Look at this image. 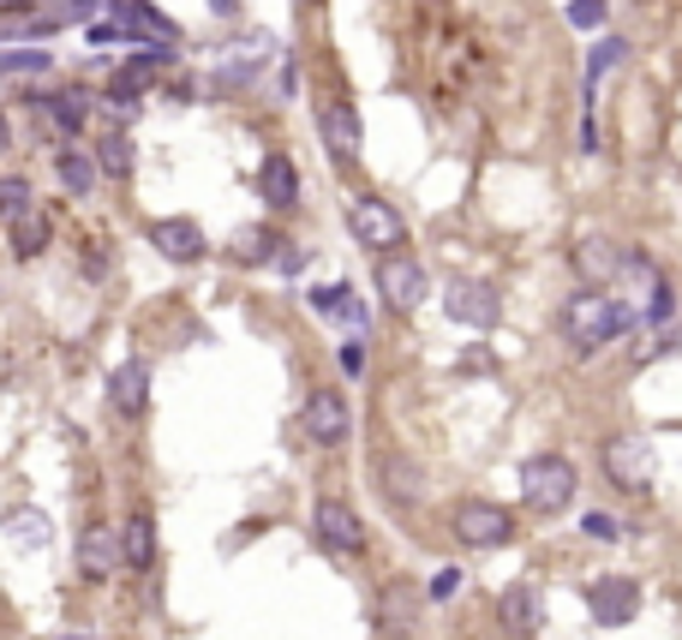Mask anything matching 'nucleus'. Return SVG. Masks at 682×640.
I'll list each match as a JSON object with an SVG mask.
<instances>
[{
  "instance_id": "18",
  "label": "nucleus",
  "mask_w": 682,
  "mask_h": 640,
  "mask_svg": "<svg viewBox=\"0 0 682 640\" xmlns=\"http://www.w3.org/2000/svg\"><path fill=\"white\" fill-rule=\"evenodd\" d=\"M79 569L91 575V580H102V575H114V569H121V533H114V527H102V520H96V527L79 539Z\"/></svg>"
},
{
  "instance_id": "36",
  "label": "nucleus",
  "mask_w": 682,
  "mask_h": 640,
  "mask_svg": "<svg viewBox=\"0 0 682 640\" xmlns=\"http://www.w3.org/2000/svg\"><path fill=\"white\" fill-rule=\"evenodd\" d=\"M341 371H353V378L365 371V341H348V348H341Z\"/></svg>"
},
{
  "instance_id": "7",
  "label": "nucleus",
  "mask_w": 682,
  "mask_h": 640,
  "mask_svg": "<svg viewBox=\"0 0 682 640\" xmlns=\"http://www.w3.org/2000/svg\"><path fill=\"white\" fill-rule=\"evenodd\" d=\"M455 533H462L467 545L492 550V545H509V539H515V515L503 509V503L467 497V503H455Z\"/></svg>"
},
{
  "instance_id": "3",
  "label": "nucleus",
  "mask_w": 682,
  "mask_h": 640,
  "mask_svg": "<svg viewBox=\"0 0 682 640\" xmlns=\"http://www.w3.org/2000/svg\"><path fill=\"white\" fill-rule=\"evenodd\" d=\"M108 24L121 31V42L132 37L138 49H180V24H174L168 12H156L151 0H121Z\"/></svg>"
},
{
  "instance_id": "5",
  "label": "nucleus",
  "mask_w": 682,
  "mask_h": 640,
  "mask_svg": "<svg viewBox=\"0 0 682 640\" xmlns=\"http://www.w3.org/2000/svg\"><path fill=\"white\" fill-rule=\"evenodd\" d=\"M348 234H353L360 246H372V251H383V258H390V251L407 240V221L395 216L383 198H353V204H348Z\"/></svg>"
},
{
  "instance_id": "21",
  "label": "nucleus",
  "mask_w": 682,
  "mask_h": 640,
  "mask_svg": "<svg viewBox=\"0 0 682 640\" xmlns=\"http://www.w3.org/2000/svg\"><path fill=\"white\" fill-rule=\"evenodd\" d=\"M121 562H126V569H151V562H156V520L144 509L121 527Z\"/></svg>"
},
{
  "instance_id": "22",
  "label": "nucleus",
  "mask_w": 682,
  "mask_h": 640,
  "mask_svg": "<svg viewBox=\"0 0 682 640\" xmlns=\"http://www.w3.org/2000/svg\"><path fill=\"white\" fill-rule=\"evenodd\" d=\"M31 102H37V109L49 114V121L61 126V132H79L84 121H91V96H84V91H61V96H31Z\"/></svg>"
},
{
  "instance_id": "14",
  "label": "nucleus",
  "mask_w": 682,
  "mask_h": 640,
  "mask_svg": "<svg viewBox=\"0 0 682 640\" xmlns=\"http://www.w3.org/2000/svg\"><path fill=\"white\" fill-rule=\"evenodd\" d=\"M151 246H156L168 264H198V258H204V228H198V221H186V216L151 221Z\"/></svg>"
},
{
  "instance_id": "29",
  "label": "nucleus",
  "mask_w": 682,
  "mask_h": 640,
  "mask_svg": "<svg viewBox=\"0 0 682 640\" xmlns=\"http://www.w3.org/2000/svg\"><path fill=\"white\" fill-rule=\"evenodd\" d=\"M24 210H31V180L7 174V180H0V221H19Z\"/></svg>"
},
{
  "instance_id": "34",
  "label": "nucleus",
  "mask_w": 682,
  "mask_h": 640,
  "mask_svg": "<svg viewBox=\"0 0 682 640\" xmlns=\"http://www.w3.org/2000/svg\"><path fill=\"white\" fill-rule=\"evenodd\" d=\"M581 533H587V539H599V545H611L617 539V515L592 509V515H581Z\"/></svg>"
},
{
  "instance_id": "28",
  "label": "nucleus",
  "mask_w": 682,
  "mask_h": 640,
  "mask_svg": "<svg viewBox=\"0 0 682 640\" xmlns=\"http://www.w3.org/2000/svg\"><path fill=\"white\" fill-rule=\"evenodd\" d=\"M276 234L270 228H240V240H234V258H240V264H270L276 258Z\"/></svg>"
},
{
  "instance_id": "11",
  "label": "nucleus",
  "mask_w": 682,
  "mask_h": 640,
  "mask_svg": "<svg viewBox=\"0 0 682 640\" xmlns=\"http://www.w3.org/2000/svg\"><path fill=\"white\" fill-rule=\"evenodd\" d=\"M587 605H592V617H599V629H622V622H634V610H641V587H634L629 575H604L587 587Z\"/></svg>"
},
{
  "instance_id": "1",
  "label": "nucleus",
  "mask_w": 682,
  "mask_h": 640,
  "mask_svg": "<svg viewBox=\"0 0 682 640\" xmlns=\"http://www.w3.org/2000/svg\"><path fill=\"white\" fill-rule=\"evenodd\" d=\"M575 461L569 455H533L521 467V503L533 515H562L575 503Z\"/></svg>"
},
{
  "instance_id": "12",
  "label": "nucleus",
  "mask_w": 682,
  "mask_h": 640,
  "mask_svg": "<svg viewBox=\"0 0 682 640\" xmlns=\"http://www.w3.org/2000/svg\"><path fill=\"white\" fill-rule=\"evenodd\" d=\"M604 473L617 491H647L652 485V450L647 437H611L604 443Z\"/></svg>"
},
{
  "instance_id": "25",
  "label": "nucleus",
  "mask_w": 682,
  "mask_h": 640,
  "mask_svg": "<svg viewBox=\"0 0 682 640\" xmlns=\"http://www.w3.org/2000/svg\"><path fill=\"white\" fill-rule=\"evenodd\" d=\"M54 174H61V186L72 192V198H91V192H96V162L84 151H61V156H54Z\"/></svg>"
},
{
  "instance_id": "9",
  "label": "nucleus",
  "mask_w": 682,
  "mask_h": 640,
  "mask_svg": "<svg viewBox=\"0 0 682 640\" xmlns=\"http://www.w3.org/2000/svg\"><path fill=\"white\" fill-rule=\"evenodd\" d=\"M443 311H450V323H467V330H492L503 318V293L492 281H450V293H443Z\"/></svg>"
},
{
  "instance_id": "26",
  "label": "nucleus",
  "mask_w": 682,
  "mask_h": 640,
  "mask_svg": "<svg viewBox=\"0 0 682 640\" xmlns=\"http://www.w3.org/2000/svg\"><path fill=\"white\" fill-rule=\"evenodd\" d=\"M42 246H49V216L24 210L12 221V258H42Z\"/></svg>"
},
{
  "instance_id": "23",
  "label": "nucleus",
  "mask_w": 682,
  "mask_h": 640,
  "mask_svg": "<svg viewBox=\"0 0 682 640\" xmlns=\"http://www.w3.org/2000/svg\"><path fill=\"white\" fill-rule=\"evenodd\" d=\"M378 479H383V491H390V497H407V503L425 491L420 461H402V455H383V461H378Z\"/></svg>"
},
{
  "instance_id": "38",
  "label": "nucleus",
  "mask_w": 682,
  "mask_h": 640,
  "mask_svg": "<svg viewBox=\"0 0 682 640\" xmlns=\"http://www.w3.org/2000/svg\"><path fill=\"white\" fill-rule=\"evenodd\" d=\"M96 7V0H72V12H91Z\"/></svg>"
},
{
  "instance_id": "27",
  "label": "nucleus",
  "mask_w": 682,
  "mask_h": 640,
  "mask_svg": "<svg viewBox=\"0 0 682 640\" xmlns=\"http://www.w3.org/2000/svg\"><path fill=\"white\" fill-rule=\"evenodd\" d=\"M91 162L102 174H114V180H126V174H132V138H126V132H108V138L96 144Z\"/></svg>"
},
{
  "instance_id": "10",
  "label": "nucleus",
  "mask_w": 682,
  "mask_h": 640,
  "mask_svg": "<svg viewBox=\"0 0 682 640\" xmlns=\"http://www.w3.org/2000/svg\"><path fill=\"white\" fill-rule=\"evenodd\" d=\"M378 288H383V300H390L395 311H413V306L425 300V288H432V281H425V264L420 258L390 251V258L378 264Z\"/></svg>"
},
{
  "instance_id": "17",
  "label": "nucleus",
  "mask_w": 682,
  "mask_h": 640,
  "mask_svg": "<svg viewBox=\"0 0 682 640\" xmlns=\"http://www.w3.org/2000/svg\"><path fill=\"white\" fill-rule=\"evenodd\" d=\"M413 622H420V592H413L407 580H390V587L378 592V629L383 634H407Z\"/></svg>"
},
{
  "instance_id": "32",
  "label": "nucleus",
  "mask_w": 682,
  "mask_h": 640,
  "mask_svg": "<svg viewBox=\"0 0 682 640\" xmlns=\"http://www.w3.org/2000/svg\"><path fill=\"white\" fill-rule=\"evenodd\" d=\"M611 19V0H569V24L575 31H599Z\"/></svg>"
},
{
  "instance_id": "8",
  "label": "nucleus",
  "mask_w": 682,
  "mask_h": 640,
  "mask_svg": "<svg viewBox=\"0 0 682 640\" xmlns=\"http://www.w3.org/2000/svg\"><path fill=\"white\" fill-rule=\"evenodd\" d=\"M311 533H318L323 550H335V557H360L365 550V520L348 509L341 497H323L318 515H311Z\"/></svg>"
},
{
  "instance_id": "35",
  "label": "nucleus",
  "mask_w": 682,
  "mask_h": 640,
  "mask_svg": "<svg viewBox=\"0 0 682 640\" xmlns=\"http://www.w3.org/2000/svg\"><path fill=\"white\" fill-rule=\"evenodd\" d=\"M462 580H467L462 569H437V575H432V587H425V592H432V599H450V592L462 587Z\"/></svg>"
},
{
  "instance_id": "33",
  "label": "nucleus",
  "mask_w": 682,
  "mask_h": 640,
  "mask_svg": "<svg viewBox=\"0 0 682 640\" xmlns=\"http://www.w3.org/2000/svg\"><path fill=\"white\" fill-rule=\"evenodd\" d=\"M330 318L353 323V330H360V336H365V323H372V318H365V306L353 300V288H335V311H330Z\"/></svg>"
},
{
  "instance_id": "4",
  "label": "nucleus",
  "mask_w": 682,
  "mask_h": 640,
  "mask_svg": "<svg viewBox=\"0 0 682 640\" xmlns=\"http://www.w3.org/2000/svg\"><path fill=\"white\" fill-rule=\"evenodd\" d=\"M264 61H270V37H264V31H246V37H234L228 49H216L210 84H216V91H240V84H251V79L264 72Z\"/></svg>"
},
{
  "instance_id": "24",
  "label": "nucleus",
  "mask_w": 682,
  "mask_h": 640,
  "mask_svg": "<svg viewBox=\"0 0 682 640\" xmlns=\"http://www.w3.org/2000/svg\"><path fill=\"white\" fill-rule=\"evenodd\" d=\"M0 527L12 533V545H19V550H42L54 539V527H49V515H42V509H12Z\"/></svg>"
},
{
  "instance_id": "20",
  "label": "nucleus",
  "mask_w": 682,
  "mask_h": 640,
  "mask_svg": "<svg viewBox=\"0 0 682 640\" xmlns=\"http://www.w3.org/2000/svg\"><path fill=\"white\" fill-rule=\"evenodd\" d=\"M497 617H503V629H509V634L527 640L533 629H539V587H533V580H515V587L497 599Z\"/></svg>"
},
{
  "instance_id": "2",
  "label": "nucleus",
  "mask_w": 682,
  "mask_h": 640,
  "mask_svg": "<svg viewBox=\"0 0 682 640\" xmlns=\"http://www.w3.org/2000/svg\"><path fill=\"white\" fill-rule=\"evenodd\" d=\"M634 323V311L629 306H617L611 293H599V288H587V293H575L569 306H562V330H569V341H581V348H592V341H611L622 336Z\"/></svg>"
},
{
  "instance_id": "19",
  "label": "nucleus",
  "mask_w": 682,
  "mask_h": 640,
  "mask_svg": "<svg viewBox=\"0 0 682 640\" xmlns=\"http://www.w3.org/2000/svg\"><path fill=\"white\" fill-rule=\"evenodd\" d=\"M108 401H114V413H144V401H151V365L144 360H126L121 371L108 378Z\"/></svg>"
},
{
  "instance_id": "15",
  "label": "nucleus",
  "mask_w": 682,
  "mask_h": 640,
  "mask_svg": "<svg viewBox=\"0 0 682 640\" xmlns=\"http://www.w3.org/2000/svg\"><path fill=\"white\" fill-rule=\"evenodd\" d=\"M622 270V246L604 240V234H587L581 246H575V276L587 281V288H604V281H617Z\"/></svg>"
},
{
  "instance_id": "31",
  "label": "nucleus",
  "mask_w": 682,
  "mask_h": 640,
  "mask_svg": "<svg viewBox=\"0 0 682 640\" xmlns=\"http://www.w3.org/2000/svg\"><path fill=\"white\" fill-rule=\"evenodd\" d=\"M622 54H629V42H622V37H604L599 49H592V61H587V84H599L604 72H611V66L622 61Z\"/></svg>"
},
{
  "instance_id": "16",
  "label": "nucleus",
  "mask_w": 682,
  "mask_h": 640,
  "mask_svg": "<svg viewBox=\"0 0 682 640\" xmlns=\"http://www.w3.org/2000/svg\"><path fill=\"white\" fill-rule=\"evenodd\" d=\"M258 192H264V204H270V210H293V204H300V174H293V162L281 156V151L264 156Z\"/></svg>"
},
{
  "instance_id": "13",
  "label": "nucleus",
  "mask_w": 682,
  "mask_h": 640,
  "mask_svg": "<svg viewBox=\"0 0 682 640\" xmlns=\"http://www.w3.org/2000/svg\"><path fill=\"white\" fill-rule=\"evenodd\" d=\"M318 132H323V151H330L335 162H353V156H360V144H365L360 114H353L348 102H323V109H318Z\"/></svg>"
},
{
  "instance_id": "30",
  "label": "nucleus",
  "mask_w": 682,
  "mask_h": 640,
  "mask_svg": "<svg viewBox=\"0 0 682 640\" xmlns=\"http://www.w3.org/2000/svg\"><path fill=\"white\" fill-rule=\"evenodd\" d=\"M31 72H49V54H42V49H12V54H0V79H31Z\"/></svg>"
},
{
  "instance_id": "37",
  "label": "nucleus",
  "mask_w": 682,
  "mask_h": 640,
  "mask_svg": "<svg viewBox=\"0 0 682 640\" xmlns=\"http://www.w3.org/2000/svg\"><path fill=\"white\" fill-rule=\"evenodd\" d=\"M7 144H12V126H7V114H0V151H7Z\"/></svg>"
},
{
  "instance_id": "6",
  "label": "nucleus",
  "mask_w": 682,
  "mask_h": 640,
  "mask_svg": "<svg viewBox=\"0 0 682 640\" xmlns=\"http://www.w3.org/2000/svg\"><path fill=\"white\" fill-rule=\"evenodd\" d=\"M300 425H306V437L318 443V450H341V443L353 437V413H348V401H341L335 390H311Z\"/></svg>"
}]
</instances>
